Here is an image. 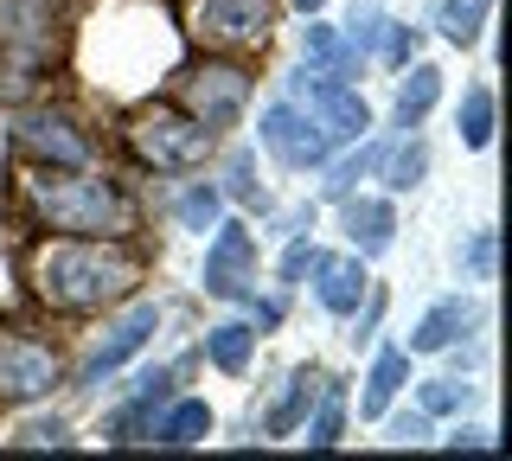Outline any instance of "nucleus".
Here are the masks:
<instances>
[{"label":"nucleus","mask_w":512,"mask_h":461,"mask_svg":"<svg viewBox=\"0 0 512 461\" xmlns=\"http://www.w3.org/2000/svg\"><path fill=\"white\" fill-rule=\"evenodd\" d=\"M212 250H205V295L218 301H256V237L244 225H212Z\"/></svg>","instance_id":"obj_8"},{"label":"nucleus","mask_w":512,"mask_h":461,"mask_svg":"<svg viewBox=\"0 0 512 461\" xmlns=\"http://www.w3.org/2000/svg\"><path fill=\"white\" fill-rule=\"evenodd\" d=\"M493 257H500V237L480 231L474 244H468V269H474V276H493Z\"/></svg>","instance_id":"obj_34"},{"label":"nucleus","mask_w":512,"mask_h":461,"mask_svg":"<svg viewBox=\"0 0 512 461\" xmlns=\"http://www.w3.org/2000/svg\"><path fill=\"white\" fill-rule=\"evenodd\" d=\"M26 442H32V449H71V429H64V423H32Z\"/></svg>","instance_id":"obj_35"},{"label":"nucleus","mask_w":512,"mask_h":461,"mask_svg":"<svg viewBox=\"0 0 512 461\" xmlns=\"http://www.w3.org/2000/svg\"><path fill=\"white\" fill-rule=\"evenodd\" d=\"M404 378H410V353H397V346H384V353L372 359V378H365L359 417H384V410H391V397L404 391Z\"/></svg>","instance_id":"obj_18"},{"label":"nucleus","mask_w":512,"mask_h":461,"mask_svg":"<svg viewBox=\"0 0 512 461\" xmlns=\"http://www.w3.org/2000/svg\"><path fill=\"white\" fill-rule=\"evenodd\" d=\"M141 289V263L122 250V237H58L32 257V295L58 314L116 308Z\"/></svg>","instance_id":"obj_1"},{"label":"nucleus","mask_w":512,"mask_h":461,"mask_svg":"<svg viewBox=\"0 0 512 461\" xmlns=\"http://www.w3.org/2000/svg\"><path fill=\"white\" fill-rule=\"evenodd\" d=\"M212 436V404L205 397H180L173 410H160L154 417V442H167V449H192V442Z\"/></svg>","instance_id":"obj_16"},{"label":"nucleus","mask_w":512,"mask_h":461,"mask_svg":"<svg viewBox=\"0 0 512 461\" xmlns=\"http://www.w3.org/2000/svg\"><path fill=\"white\" fill-rule=\"evenodd\" d=\"M26 205H32L39 225L71 231V237H128L141 225L135 199H128L116 180H90L84 167L32 173V180H26Z\"/></svg>","instance_id":"obj_2"},{"label":"nucleus","mask_w":512,"mask_h":461,"mask_svg":"<svg viewBox=\"0 0 512 461\" xmlns=\"http://www.w3.org/2000/svg\"><path fill=\"white\" fill-rule=\"evenodd\" d=\"M461 327H468V301H461V295H448V301H436V308H429L423 321H416V333H410V353H448Z\"/></svg>","instance_id":"obj_19"},{"label":"nucleus","mask_w":512,"mask_h":461,"mask_svg":"<svg viewBox=\"0 0 512 461\" xmlns=\"http://www.w3.org/2000/svg\"><path fill=\"white\" fill-rule=\"evenodd\" d=\"M0 45L20 52H58V7L52 0H0Z\"/></svg>","instance_id":"obj_13"},{"label":"nucleus","mask_w":512,"mask_h":461,"mask_svg":"<svg viewBox=\"0 0 512 461\" xmlns=\"http://www.w3.org/2000/svg\"><path fill=\"white\" fill-rule=\"evenodd\" d=\"M154 327H160V314H154V308H135V314H122V321H116V327L103 333V340L90 346V359H84V385H103V378L116 372V365H128V359L141 353V346L154 340Z\"/></svg>","instance_id":"obj_11"},{"label":"nucleus","mask_w":512,"mask_h":461,"mask_svg":"<svg viewBox=\"0 0 512 461\" xmlns=\"http://www.w3.org/2000/svg\"><path fill=\"white\" fill-rule=\"evenodd\" d=\"M378 161H384V148H359V154H346V161L327 173V186H320V193H327V199H352V186H359Z\"/></svg>","instance_id":"obj_28"},{"label":"nucleus","mask_w":512,"mask_h":461,"mask_svg":"<svg viewBox=\"0 0 512 461\" xmlns=\"http://www.w3.org/2000/svg\"><path fill=\"white\" fill-rule=\"evenodd\" d=\"M308 263H314V244H308V237H295V244H288V257H282V282H295Z\"/></svg>","instance_id":"obj_36"},{"label":"nucleus","mask_w":512,"mask_h":461,"mask_svg":"<svg viewBox=\"0 0 512 461\" xmlns=\"http://www.w3.org/2000/svg\"><path fill=\"white\" fill-rule=\"evenodd\" d=\"M384 65H410V52H416V26H391L384 20Z\"/></svg>","instance_id":"obj_33"},{"label":"nucleus","mask_w":512,"mask_h":461,"mask_svg":"<svg viewBox=\"0 0 512 461\" xmlns=\"http://www.w3.org/2000/svg\"><path fill=\"white\" fill-rule=\"evenodd\" d=\"M45 77H52V58H45V52H20V45H0V109L32 103Z\"/></svg>","instance_id":"obj_14"},{"label":"nucleus","mask_w":512,"mask_h":461,"mask_svg":"<svg viewBox=\"0 0 512 461\" xmlns=\"http://www.w3.org/2000/svg\"><path fill=\"white\" fill-rule=\"evenodd\" d=\"M378 39H384V13L378 7H352V20H346V45L352 52H378Z\"/></svg>","instance_id":"obj_31"},{"label":"nucleus","mask_w":512,"mask_h":461,"mask_svg":"<svg viewBox=\"0 0 512 461\" xmlns=\"http://www.w3.org/2000/svg\"><path fill=\"white\" fill-rule=\"evenodd\" d=\"M173 212H180L186 231H212L218 212H224V193H218V186H192V193H180V205H173Z\"/></svg>","instance_id":"obj_27"},{"label":"nucleus","mask_w":512,"mask_h":461,"mask_svg":"<svg viewBox=\"0 0 512 461\" xmlns=\"http://www.w3.org/2000/svg\"><path fill=\"white\" fill-rule=\"evenodd\" d=\"M180 97H186V116L205 122V129H231L250 103V71L244 65H192L180 77Z\"/></svg>","instance_id":"obj_4"},{"label":"nucleus","mask_w":512,"mask_h":461,"mask_svg":"<svg viewBox=\"0 0 512 461\" xmlns=\"http://www.w3.org/2000/svg\"><path fill=\"white\" fill-rule=\"evenodd\" d=\"M320 410H314V423H308V442L314 449H333V442H340V417H346V397H340V385H327V378H320Z\"/></svg>","instance_id":"obj_26"},{"label":"nucleus","mask_w":512,"mask_h":461,"mask_svg":"<svg viewBox=\"0 0 512 461\" xmlns=\"http://www.w3.org/2000/svg\"><path fill=\"white\" fill-rule=\"evenodd\" d=\"M58 385V353L20 327H0V404H39Z\"/></svg>","instance_id":"obj_5"},{"label":"nucleus","mask_w":512,"mask_h":461,"mask_svg":"<svg viewBox=\"0 0 512 461\" xmlns=\"http://www.w3.org/2000/svg\"><path fill=\"white\" fill-rule=\"evenodd\" d=\"M436 97H442V71L436 65H410L404 90H397V129H416V122L436 109Z\"/></svg>","instance_id":"obj_20"},{"label":"nucleus","mask_w":512,"mask_h":461,"mask_svg":"<svg viewBox=\"0 0 512 461\" xmlns=\"http://www.w3.org/2000/svg\"><path fill=\"white\" fill-rule=\"evenodd\" d=\"M461 404H468V385H461V378H429L423 397H416V410H423V417H455Z\"/></svg>","instance_id":"obj_30"},{"label":"nucleus","mask_w":512,"mask_h":461,"mask_svg":"<svg viewBox=\"0 0 512 461\" xmlns=\"http://www.w3.org/2000/svg\"><path fill=\"white\" fill-rule=\"evenodd\" d=\"M269 26H276V0H199V13H192V33L205 45H224V52L263 45Z\"/></svg>","instance_id":"obj_7"},{"label":"nucleus","mask_w":512,"mask_h":461,"mask_svg":"<svg viewBox=\"0 0 512 461\" xmlns=\"http://www.w3.org/2000/svg\"><path fill=\"white\" fill-rule=\"evenodd\" d=\"M448 449H474L480 455V449H487V436H480V429H461V436H448Z\"/></svg>","instance_id":"obj_38"},{"label":"nucleus","mask_w":512,"mask_h":461,"mask_svg":"<svg viewBox=\"0 0 512 461\" xmlns=\"http://www.w3.org/2000/svg\"><path fill=\"white\" fill-rule=\"evenodd\" d=\"M167 385H173L167 372H148V378H141V391H135V404L116 410L103 436H109V442H141V436H154V417H160V404H167Z\"/></svg>","instance_id":"obj_15"},{"label":"nucleus","mask_w":512,"mask_h":461,"mask_svg":"<svg viewBox=\"0 0 512 461\" xmlns=\"http://www.w3.org/2000/svg\"><path fill=\"white\" fill-rule=\"evenodd\" d=\"M250 346H256V327H244V321H218L212 333H205V359H212L218 372H244Z\"/></svg>","instance_id":"obj_23"},{"label":"nucleus","mask_w":512,"mask_h":461,"mask_svg":"<svg viewBox=\"0 0 512 461\" xmlns=\"http://www.w3.org/2000/svg\"><path fill=\"white\" fill-rule=\"evenodd\" d=\"M423 173H429V148H423V141H404V148H397L391 161H384V180H391L397 193H410V186L423 180Z\"/></svg>","instance_id":"obj_29"},{"label":"nucleus","mask_w":512,"mask_h":461,"mask_svg":"<svg viewBox=\"0 0 512 461\" xmlns=\"http://www.w3.org/2000/svg\"><path fill=\"white\" fill-rule=\"evenodd\" d=\"M461 141H468V148H487L493 141V90L487 84H474L468 97H461Z\"/></svg>","instance_id":"obj_25"},{"label":"nucleus","mask_w":512,"mask_h":461,"mask_svg":"<svg viewBox=\"0 0 512 461\" xmlns=\"http://www.w3.org/2000/svg\"><path fill=\"white\" fill-rule=\"evenodd\" d=\"M122 135H128V154H135L141 167H160V173H186L212 154V129L192 122L186 109H167V103L135 109Z\"/></svg>","instance_id":"obj_3"},{"label":"nucleus","mask_w":512,"mask_h":461,"mask_svg":"<svg viewBox=\"0 0 512 461\" xmlns=\"http://www.w3.org/2000/svg\"><path fill=\"white\" fill-rule=\"evenodd\" d=\"M13 141L45 167H90V135L77 129L64 109H32V116H20Z\"/></svg>","instance_id":"obj_10"},{"label":"nucleus","mask_w":512,"mask_h":461,"mask_svg":"<svg viewBox=\"0 0 512 461\" xmlns=\"http://www.w3.org/2000/svg\"><path fill=\"white\" fill-rule=\"evenodd\" d=\"M391 436H397V442H423V436H429V417H423V410H410V417L391 423Z\"/></svg>","instance_id":"obj_37"},{"label":"nucleus","mask_w":512,"mask_h":461,"mask_svg":"<svg viewBox=\"0 0 512 461\" xmlns=\"http://www.w3.org/2000/svg\"><path fill=\"white\" fill-rule=\"evenodd\" d=\"M295 103L308 109L320 129H327V141H359L365 129H372V109H365V97L346 84V77L301 71V77H295Z\"/></svg>","instance_id":"obj_6"},{"label":"nucleus","mask_w":512,"mask_h":461,"mask_svg":"<svg viewBox=\"0 0 512 461\" xmlns=\"http://www.w3.org/2000/svg\"><path fill=\"white\" fill-rule=\"evenodd\" d=\"M314 391H320V372L314 365H301V372H288V391H282V404L263 417V429L269 436H288L301 417H308V404H314Z\"/></svg>","instance_id":"obj_21"},{"label":"nucleus","mask_w":512,"mask_h":461,"mask_svg":"<svg viewBox=\"0 0 512 461\" xmlns=\"http://www.w3.org/2000/svg\"><path fill=\"white\" fill-rule=\"evenodd\" d=\"M301 52H308V65H327V77H352V71H359V52H352V45L333 33V26H320V20H308Z\"/></svg>","instance_id":"obj_22"},{"label":"nucleus","mask_w":512,"mask_h":461,"mask_svg":"<svg viewBox=\"0 0 512 461\" xmlns=\"http://www.w3.org/2000/svg\"><path fill=\"white\" fill-rule=\"evenodd\" d=\"M256 135H263V148L276 154L282 167H295V173H301V167H327V154H333L327 129H320V122H314L301 103H276V109L263 116V129H256Z\"/></svg>","instance_id":"obj_9"},{"label":"nucleus","mask_w":512,"mask_h":461,"mask_svg":"<svg viewBox=\"0 0 512 461\" xmlns=\"http://www.w3.org/2000/svg\"><path fill=\"white\" fill-rule=\"evenodd\" d=\"M487 7H493V0H448V7H442V39L448 45H474L480 26H487Z\"/></svg>","instance_id":"obj_24"},{"label":"nucleus","mask_w":512,"mask_h":461,"mask_svg":"<svg viewBox=\"0 0 512 461\" xmlns=\"http://www.w3.org/2000/svg\"><path fill=\"white\" fill-rule=\"evenodd\" d=\"M346 231H352V250H359V257H384L391 237H397V218H391V205H384V199H352Z\"/></svg>","instance_id":"obj_17"},{"label":"nucleus","mask_w":512,"mask_h":461,"mask_svg":"<svg viewBox=\"0 0 512 461\" xmlns=\"http://www.w3.org/2000/svg\"><path fill=\"white\" fill-rule=\"evenodd\" d=\"M314 301L333 314V321H346V314H359V301H365V257L352 250V257H320L314 250Z\"/></svg>","instance_id":"obj_12"},{"label":"nucleus","mask_w":512,"mask_h":461,"mask_svg":"<svg viewBox=\"0 0 512 461\" xmlns=\"http://www.w3.org/2000/svg\"><path fill=\"white\" fill-rule=\"evenodd\" d=\"M250 173H256V154L237 148L231 167H224V193H231V199H256V180H250Z\"/></svg>","instance_id":"obj_32"},{"label":"nucleus","mask_w":512,"mask_h":461,"mask_svg":"<svg viewBox=\"0 0 512 461\" xmlns=\"http://www.w3.org/2000/svg\"><path fill=\"white\" fill-rule=\"evenodd\" d=\"M295 7H301V13H320V7H327V0H295Z\"/></svg>","instance_id":"obj_39"}]
</instances>
